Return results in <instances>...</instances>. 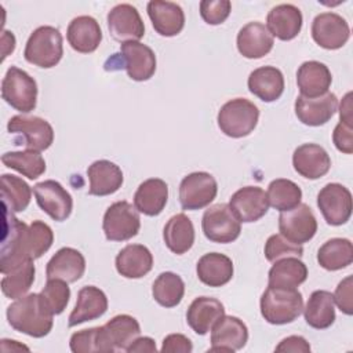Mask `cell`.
I'll return each instance as SVG.
<instances>
[{
	"label": "cell",
	"instance_id": "48",
	"mask_svg": "<svg viewBox=\"0 0 353 353\" xmlns=\"http://www.w3.org/2000/svg\"><path fill=\"white\" fill-rule=\"evenodd\" d=\"M232 10L229 0H203L200 1V15L208 25L223 23Z\"/></svg>",
	"mask_w": 353,
	"mask_h": 353
},
{
	"label": "cell",
	"instance_id": "30",
	"mask_svg": "<svg viewBox=\"0 0 353 353\" xmlns=\"http://www.w3.org/2000/svg\"><path fill=\"white\" fill-rule=\"evenodd\" d=\"M251 94L263 102L277 101L284 92V76L276 66H261L254 69L247 80Z\"/></svg>",
	"mask_w": 353,
	"mask_h": 353
},
{
	"label": "cell",
	"instance_id": "9",
	"mask_svg": "<svg viewBox=\"0 0 353 353\" xmlns=\"http://www.w3.org/2000/svg\"><path fill=\"white\" fill-rule=\"evenodd\" d=\"M26 229L28 226L25 222L15 218L12 212L4 210V233L0 252V270L3 274L25 261H29L23 245Z\"/></svg>",
	"mask_w": 353,
	"mask_h": 353
},
{
	"label": "cell",
	"instance_id": "28",
	"mask_svg": "<svg viewBox=\"0 0 353 353\" xmlns=\"http://www.w3.org/2000/svg\"><path fill=\"white\" fill-rule=\"evenodd\" d=\"M90 181L88 194L109 196L116 193L123 185L121 168L109 160H97L87 168Z\"/></svg>",
	"mask_w": 353,
	"mask_h": 353
},
{
	"label": "cell",
	"instance_id": "13",
	"mask_svg": "<svg viewBox=\"0 0 353 353\" xmlns=\"http://www.w3.org/2000/svg\"><path fill=\"white\" fill-rule=\"evenodd\" d=\"M280 234L295 244L310 241L317 232V219L307 204H298L295 208L284 211L279 216Z\"/></svg>",
	"mask_w": 353,
	"mask_h": 353
},
{
	"label": "cell",
	"instance_id": "20",
	"mask_svg": "<svg viewBox=\"0 0 353 353\" xmlns=\"http://www.w3.org/2000/svg\"><path fill=\"white\" fill-rule=\"evenodd\" d=\"M294 170L306 179H319L331 168V159L327 150L317 143H303L294 150Z\"/></svg>",
	"mask_w": 353,
	"mask_h": 353
},
{
	"label": "cell",
	"instance_id": "29",
	"mask_svg": "<svg viewBox=\"0 0 353 353\" xmlns=\"http://www.w3.org/2000/svg\"><path fill=\"white\" fill-rule=\"evenodd\" d=\"M222 316H225V307L221 301L211 296H199L189 305L186 321L197 335H205Z\"/></svg>",
	"mask_w": 353,
	"mask_h": 353
},
{
	"label": "cell",
	"instance_id": "24",
	"mask_svg": "<svg viewBox=\"0 0 353 353\" xmlns=\"http://www.w3.org/2000/svg\"><path fill=\"white\" fill-rule=\"evenodd\" d=\"M85 272V259L83 254L72 247L59 248L48 261L46 268L47 279H61L66 283H74Z\"/></svg>",
	"mask_w": 353,
	"mask_h": 353
},
{
	"label": "cell",
	"instance_id": "44",
	"mask_svg": "<svg viewBox=\"0 0 353 353\" xmlns=\"http://www.w3.org/2000/svg\"><path fill=\"white\" fill-rule=\"evenodd\" d=\"M266 196L269 205H272L274 210L280 212H284L301 204L302 190L291 179L277 178L269 183Z\"/></svg>",
	"mask_w": 353,
	"mask_h": 353
},
{
	"label": "cell",
	"instance_id": "42",
	"mask_svg": "<svg viewBox=\"0 0 353 353\" xmlns=\"http://www.w3.org/2000/svg\"><path fill=\"white\" fill-rule=\"evenodd\" d=\"M1 163L22 174L29 179H37L46 171V161L40 152L26 149L21 152H7L1 156Z\"/></svg>",
	"mask_w": 353,
	"mask_h": 353
},
{
	"label": "cell",
	"instance_id": "47",
	"mask_svg": "<svg viewBox=\"0 0 353 353\" xmlns=\"http://www.w3.org/2000/svg\"><path fill=\"white\" fill-rule=\"evenodd\" d=\"M263 252H265V258L269 262H276L287 256L301 258L303 254V248L299 244L291 243L290 240H287L284 236L279 233V234L269 236V239L265 243Z\"/></svg>",
	"mask_w": 353,
	"mask_h": 353
},
{
	"label": "cell",
	"instance_id": "38",
	"mask_svg": "<svg viewBox=\"0 0 353 353\" xmlns=\"http://www.w3.org/2000/svg\"><path fill=\"white\" fill-rule=\"evenodd\" d=\"M32 199L30 186L19 176L1 175V203L3 208L10 212H22L28 208Z\"/></svg>",
	"mask_w": 353,
	"mask_h": 353
},
{
	"label": "cell",
	"instance_id": "12",
	"mask_svg": "<svg viewBox=\"0 0 353 353\" xmlns=\"http://www.w3.org/2000/svg\"><path fill=\"white\" fill-rule=\"evenodd\" d=\"M317 207L328 225L341 226L352 215V193L341 183H327L317 193Z\"/></svg>",
	"mask_w": 353,
	"mask_h": 353
},
{
	"label": "cell",
	"instance_id": "3",
	"mask_svg": "<svg viewBox=\"0 0 353 353\" xmlns=\"http://www.w3.org/2000/svg\"><path fill=\"white\" fill-rule=\"evenodd\" d=\"M106 70L125 69L134 81H146L156 72V55L150 47L139 41H127L105 63Z\"/></svg>",
	"mask_w": 353,
	"mask_h": 353
},
{
	"label": "cell",
	"instance_id": "36",
	"mask_svg": "<svg viewBox=\"0 0 353 353\" xmlns=\"http://www.w3.org/2000/svg\"><path fill=\"white\" fill-rule=\"evenodd\" d=\"M307 279L306 265L296 256L281 258L274 262L268 274V284L273 287L296 288Z\"/></svg>",
	"mask_w": 353,
	"mask_h": 353
},
{
	"label": "cell",
	"instance_id": "33",
	"mask_svg": "<svg viewBox=\"0 0 353 353\" xmlns=\"http://www.w3.org/2000/svg\"><path fill=\"white\" fill-rule=\"evenodd\" d=\"M199 280L208 287H222L233 277L232 259L219 252L204 254L196 265Z\"/></svg>",
	"mask_w": 353,
	"mask_h": 353
},
{
	"label": "cell",
	"instance_id": "22",
	"mask_svg": "<svg viewBox=\"0 0 353 353\" xmlns=\"http://www.w3.org/2000/svg\"><path fill=\"white\" fill-rule=\"evenodd\" d=\"M108 310V298L105 292L95 285H85L77 292L76 305L69 314L68 325L76 327L85 321L102 317Z\"/></svg>",
	"mask_w": 353,
	"mask_h": 353
},
{
	"label": "cell",
	"instance_id": "8",
	"mask_svg": "<svg viewBox=\"0 0 353 353\" xmlns=\"http://www.w3.org/2000/svg\"><path fill=\"white\" fill-rule=\"evenodd\" d=\"M201 228L210 241L221 244L234 241L241 233V222L225 203L214 204L204 211Z\"/></svg>",
	"mask_w": 353,
	"mask_h": 353
},
{
	"label": "cell",
	"instance_id": "31",
	"mask_svg": "<svg viewBox=\"0 0 353 353\" xmlns=\"http://www.w3.org/2000/svg\"><path fill=\"white\" fill-rule=\"evenodd\" d=\"M153 268V255L142 244H128L116 256V270L125 279H141Z\"/></svg>",
	"mask_w": 353,
	"mask_h": 353
},
{
	"label": "cell",
	"instance_id": "25",
	"mask_svg": "<svg viewBox=\"0 0 353 353\" xmlns=\"http://www.w3.org/2000/svg\"><path fill=\"white\" fill-rule=\"evenodd\" d=\"M236 43L244 58L259 59L272 51L274 40L263 23L248 22L239 30Z\"/></svg>",
	"mask_w": 353,
	"mask_h": 353
},
{
	"label": "cell",
	"instance_id": "39",
	"mask_svg": "<svg viewBox=\"0 0 353 353\" xmlns=\"http://www.w3.org/2000/svg\"><path fill=\"white\" fill-rule=\"evenodd\" d=\"M185 294V283L174 272H163L152 285L154 301L164 307H174L181 303Z\"/></svg>",
	"mask_w": 353,
	"mask_h": 353
},
{
	"label": "cell",
	"instance_id": "46",
	"mask_svg": "<svg viewBox=\"0 0 353 353\" xmlns=\"http://www.w3.org/2000/svg\"><path fill=\"white\" fill-rule=\"evenodd\" d=\"M40 296L46 307L52 314H61L69 303L70 288L68 283L61 279H47V283L43 287Z\"/></svg>",
	"mask_w": 353,
	"mask_h": 353
},
{
	"label": "cell",
	"instance_id": "51",
	"mask_svg": "<svg viewBox=\"0 0 353 353\" xmlns=\"http://www.w3.org/2000/svg\"><path fill=\"white\" fill-rule=\"evenodd\" d=\"M193 350L192 341L182 334H170L163 339L161 352L165 353H190Z\"/></svg>",
	"mask_w": 353,
	"mask_h": 353
},
{
	"label": "cell",
	"instance_id": "37",
	"mask_svg": "<svg viewBox=\"0 0 353 353\" xmlns=\"http://www.w3.org/2000/svg\"><path fill=\"white\" fill-rule=\"evenodd\" d=\"M319 265L330 272L347 268L353 262V244L349 239L334 237L327 240L317 251Z\"/></svg>",
	"mask_w": 353,
	"mask_h": 353
},
{
	"label": "cell",
	"instance_id": "6",
	"mask_svg": "<svg viewBox=\"0 0 353 353\" xmlns=\"http://www.w3.org/2000/svg\"><path fill=\"white\" fill-rule=\"evenodd\" d=\"M1 97L15 110L29 113L37 103V83L25 70L11 66L1 81Z\"/></svg>",
	"mask_w": 353,
	"mask_h": 353
},
{
	"label": "cell",
	"instance_id": "41",
	"mask_svg": "<svg viewBox=\"0 0 353 353\" xmlns=\"http://www.w3.org/2000/svg\"><path fill=\"white\" fill-rule=\"evenodd\" d=\"M69 346L73 353H94V352L112 353L116 350L103 325L74 332L70 336Z\"/></svg>",
	"mask_w": 353,
	"mask_h": 353
},
{
	"label": "cell",
	"instance_id": "52",
	"mask_svg": "<svg viewBox=\"0 0 353 353\" xmlns=\"http://www.w3.org/2000/svg\"><path fill=\"white\" fill-rule=\"evenodd\" d=\"M276 352H301V353H307L310 352V345L309 342L301 336V335H291L284 338L274 349Z\"/></svg>",
	"mask_w": 353,
	"mask_h": 353
},
{
	"label": "cell",
	"instance_id": "49",
	"mask_svg": "<svg viewBox=\"0 0 353 353\" xmlns=\"http://www.w3.org/2000/svg\"><path fill=\"white\" fill-rule=\"evenodd\" d=\"M334 303L339 307V310L347 316L353 314V277L346 276L335 288L334 292Z\"/></svg>",
	"mask_w": 353,
	"mask_h": 353
},
{
	"label": "cell",
	"instance_id": "53",
	"mask_svg": "<svg viewBox=\"0 0 353 353\" xmlns=\"http://www.w3.org/2000/svg\"><path fill=\"white\" fill-rule=\"evenodd\" d=\"M157 350V347H156V343H154V341L152 339V338H149V336H138L128 347H127V350L125 352H128V353H135V352H139V353H142V352H156Z\"/></svg>",
	"mask_w": 353,
	"mask_h": 353
},
{
	"label": "cell",
	"instance_id": "32",
	"mask_svg": "<svg viewBox=\"0 0 353 353\" xmlns=\"http://www.w3.org/2000/svg\"><path fill=\"white\" fill-rule=\"evenodd\" d=\"M167 200L168 185L160 178H149L143 181L134 194V205L137 211L148 216L159 215L164 210Z\"/></svg>",
	"mask_w": 353,
	"mask_h": 353
},
{
	"label": "cell",
	"instance_id": "21",
	"mask_svg": "<svg viewBox=\"0 0 353 353\" xmlns=\"http://www.w3.org/2000/svg\"><path fill=\"white\" fill-rule=\"evenodd\" d=\"M146 10L154 30L160 36L172 37L182 32L185 26V12L179 4L164 0H152L148 3Z\"/></svg>",
	"mask_w": 353,
	"mask_h": 353
},
{
	"label": "cell",
	"instance_id": "54",
	"mask_svg": "<svg viewBox=\"0 0 353 353\" xmlns=\"http://www.w3.org/2000/svg\"><path fill=\"white\" fill-rule=\"evenodd\" d=\"M339 119L342 123L353 127L352 120H353V113H352V92H347L339 106Z\"/></svg>",
	"mask_w": 353,
	"mask_h": 353
},
{
	"label": "cell",
	"instance_id": "2",
	"mask_svg": "<svg viewBox=\"0 0 353 353\" xmlns=\"http://www.w3.org/2000/svg\"><path fill=\"white\" fill-rule=\"evenodd\" d=\"M261 314L274 325L295 321L303 310V298L296 288L268 285L261 296Z\"/></svg>",
	"mask_w": 353,
	"mask_h": 353
},
{
	"label": "cell",
	"instance_id": "10",
	"mask_svg": "<svg viewBox=\"0 0 353 353\" xmlns=\"http://www.w3.org/2000/svg\"><path fill=\"white\" fill-rule=\"evenodd\" d=\"M7 130L12 135H19L22 139L17 145H23L32 150H46L54 142V130L51 124L37 116H12L7 123Z\"/></svg>",
	"mask_w": 353,
	"mask_h": 353
},
{
	"label": "cell",
	"instance_id": "1",
	"mask_svg": "<svg viewBox=\"0 0 353 353\" xmlns=\"http://www.w3.org/2000/svg\"><path fill=\"white\" fill-rule=\"evenodd\" d=\"M54 314L46 307L40 294L23 295L7 307L8 324L18 332L43 338L52 330Z\"/></svg>",
	"mask_w": 353,
	"mask_h": 353
},
{
	"label": "cell",
	"instance_id": "4",
	"mask_svg": "<svg viewBox=\"0 0 353 353\" xmlns=\"http://www.w3.org/2000/svg\"><path fill=\"white\" fill-rule=\"evenodd\" d=\"M63 55V39L61 32L50 25L34 29L25 46V59L39 68L50 69L58 65Z\"/></svg>",
	"mask_w": 353,
	"mask_h": 353
},
{
	"label": "cell",
	"instance_id": "19",
	"mask_svg": "<svg viewBox=\"0 0 353 353\" xmlns=\"http://www.w3.org/2000/svg\"><path fill=\"white\" fill-rule=\"evenodd\" d=\"M295 114L298 120L309 127L325 124L338 109V98L334 92H327L317 98L299 95L295 99Z\"/></svg>",
	"mask_w": 353,
	"mask_h": 353
},
{
	"label": "cell",
	"instance_id": "11",
	"mask_svg": "<svg viewBox=\"0 0 353 353\" xmlns=\"http://www.w3.org/2000/svg\"><path fill=\"white\" fill-rule=\"evenodd\" d=\"M216 193L218 183L210 172H190L181 181L179 203L183 210H201L214 201Z\"/></svg>",
	"mask_w": 353,
	"mask_h": 353
},
{
	"label": "cell",
	"instance_id": "45",
	"mask_svg": "<svg viewBox=\"0 0 353 353\" xmlns=\"http://www.w3.org/2000/svg\"><path fill=\"white\" fill-rule=\"evenodd\" d=\"M54 243L52 229L43 221H33L25 233V252L29 259H37L44 255Z\"/></svg>",
	"mask_w": 353,
	"mask_h": 353
},
{
	"label": "cell",
	"instance_id": "27",
	"mask_svg": "<svg viewBox=\"0 0 353 353\" xmlns=\"http://www.w3.org/2000/svg\"><path fill=\"white\" fill-rule=\"evenodd\" d=\"M332 76L327 65L319 61L303 62L296 72V85L302 97L317 98L328 92Z\"/></svg>",
	"mask_w": 353,
	"mask_h": 353
},
{
	"label": "cell",
	"instance_id": "16",
	"mask_svg": "<svg viewBox=\"0 0 353 353\" xmlns=\"http://www.w3.org/2000/svg\"><path fill=\"white\" fill-rule=\"evenodd\" d=\"M312 37L325 50L343 47L350 37V28L345 18L336 12H321L312 22Z\"/></svg>",
	"mask_w": 353,
	"mask_h": 353
},
{
	"label": "cell",
	"instance_id": "34",
	"mask_svg": "<svg viewBox=\"0 0 353 353\" xmlns=\"http://www.w3.org/2000/svg\"><path fill=\"white\" fill-rule=\"evenodd\" d=\"M163 239L171 252L176 255L188 252L194 243L193 222L183 212L172 215L163 229Z\"/></svg>",
	"mask_w": 353,
	"mask_h": 353
},
{
	"label": "cell",
	"instance_id": "40",
	"mask_svg": "<svg viewBox=\"0 0 353 353\" xmlns=\"http://www.w3.org/2000/svg\"><path fill=\"white\" fill-rule=\"evenodd\" d=\"M103 328L116 350H127L141 334L138 320L130 314H117L112 317Z\"/></svg>",
	"mask_w": 353,
	"mask_h": 353
},
{
	"label": "cell",
	"instance_id": "23",
	"mask_svg": "<svg viewBox=\"0 0 353 353\" xmlns=\"http://www.w3.org/2000/svg\"><path fill=\"white\" fill-rule=\"evenodd\" d=\"M66 39L70 47L80 54L94 52L102 41V30L98 21L90 15H80L69 22Z\"/></svg>",
	"mask_w": 353,
	"mask_h": 353
},
{
	"label": "cell",
	"instance_id": "15",
	"mask_svg": "<svg viewBox=\"0 0 353 353\" xmlns=\"http://www.w3.org/2000/svg\"><path fill=\"white\" fill-rule=\"evenodd\" d=\"M108 29L110 36L123 43L139 41L145 34V25L138 10L127 3L114 6L108 12Z\"/></svg>",
	"mask_w": 353,
	"mask_h": 353
},
{
	"label": "cell",
	"instance_id": "43",
	"mask_svg": "<svg viewBox=\"0 0 353 353\" xmlns=\"http://www.w3.org/2000/svg\"><path fill=\"white\" fill-rule=\"evenodd\" d=\"M34 263L33 259L25 261L17 268L11 269L1 279V291L10 299H18L23 296L34 281Z\"/></svg>",
	"mask_w": 353,
	"mask_h": 353
},
{
	"label": "cell",
	"instance_id": "35",
	"mask_svg": "<svg viewBox=\"0 0 353 353\" xmlns=\"http://www.w3.org/2000/svg\"><path fill=\"white\" fill-rule=\"evenodd\" d=\"M302 312L306 324L312 328L325 330L331 327L335 321V306L332 294L325 290L313 291Z\"/></svg>",
	"mask_w": 353,
	"mask_h": 353
},
{
	"label": "cell",
	"instance_id": "7",
	"mask_svg": "<svg viewBox=\"0 0 353 353\" xmlns=\"http://www.w3.org/2000/svg\"><path fill=\"white\" fill-rule=\"evenodd\" d=\"M102 229L109 241H125L135 237L141 229L135 205L124 200L110 204L105 211Z\"/></svg>",
	"mask_w": 353,
	"mask_h": 353
},
{
	"label": "cell",
	"instance_id": "14",
	"mask_svg": "<svg viewBox=\"0 0 353 353\" xmlns=\"http://www.w3.org/2000/svg\"><path fill=\"white\" fill-rule=\"evenodd\" d=\"M36 201L41 211L57 222L66 221L73 210L70 193L57 181L47 179L33 186Z\"/></svg>",
	"mask_w": 353,
	"mask_h": 353
},
{
	"label": "cell",
	"instance_id": "26",
	"mask_svg": "<svg viewBox=\"0 0 353 353\" xmlns=\"http://www.w3.org/2000/svg\"><path fill=\"white\" fill-rule=\"evenodd\" d=\"M302 12L294 4H279L266 17V28L272 36L288 41L295 39L302 29Z\"/></svg>",
	"mask_w": 353,
	"mask_h": 353
},
{
	"label": "cell",
	"instance_id": "5",
	"mask_svg": "<svg viewBox=\"0 0 353 353\" xmlns=\"http://www.w3.org/2000/svg\"><path fill=\"white\" fill-rule=\"evenodd\" d=\"M259 120L258 106L245 99L234 98L223 103L218 112V127L230 138H243L250 135Z\"/></svg>",
	"mask_w": 353,
	"mask_h": 353
},
{
	"label": "cell",
	"instance_id": "17",
	"mask_svg": "<svg viewBox=\"0 0 353 353\" xmlns=\"http://www.w3.org/2000/svg\"><path fill=\"white\" fill-rule=\"evenodd\" d=\"M248 328L234 316H222L211 330V347L208 352L233 353L245 346Z\"/></svg>",
	"mask_w": 353,
	"mask_h": 353
},
{
	"label": "cell",
	"instance_id": "18",
	"mask_svg": "<svg viewBox=\"0 0 353 353\" xmlns=\"http://www.w3.org/2000/svg\"><path fill=\"white\" fill-rule=\"evenodd\" d=\"M229 207L240 222L250 223L261 219L268 212L269 201L262 188L244 186L232 194Z\"/></svg>",
	"mask_w": 353,
	"mask_h": 353
},
{
	"label": "cell",
	"instance_id": "50",
	"mask_svg": "<svg viewBox=\"0 0 353 353\" xmlns=\"http://www.w3.org/2000/svg\"><path fill=\"white\" fill-rule=\"evenodd\" d=\"M332 141L335 148L346 154L353 153V127L339 121L332 132Z\"/></svg>",
	"mask_w": 353,
	"mask_h": 353
}]
</instances>
